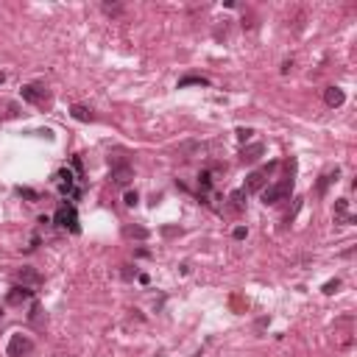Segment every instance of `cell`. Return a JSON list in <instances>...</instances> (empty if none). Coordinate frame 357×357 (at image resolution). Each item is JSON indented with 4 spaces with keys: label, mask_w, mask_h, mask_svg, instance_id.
Here are the masks:
<instances>
[{
    "label": "cell",
    "mask_w": 357,
    "mask_h": 357,
    "mask_svg": "<svg viewBox=\"0 0 357 357\" xmlns=\"http://www.w3.org/2000/svg\"><path fill=\"white\" fill-rule=\"evenodd\" d=\"M190 84H201V87H207V84H210V78H207V76H184L182 81H179V89L190 87Z\"/></svg>",
    "instance_id": "5bb4252c"
},
{
    "label": "cell",
    "mask_w": 357,
    "mask_h": 357,
    "mask_svg": "<svg viewBox=\"0 0 357 357\" xmlns=\"http://www.w3.org/2000/svg\"><path fill=\"white\" fill-rule=\"evenodd\" d=\"M20 92H22V101H28V104H42L45 101V89H39L37 84H25Z\"/></svg>",
    "instance_id": "8992f818"
},
{
    "label": "cell",
    "mask_w": 357,
    "mask_h": 357,
    "mask_svg": "<svg viewBox=\"0 0 357 357\" xmlns=\"http://www.w3.org/2000/svg\"><path fill=\"white\" fill-rule=\"evenodd\" d=\"M20 195H25V198H31V201H37V193H34V190H22V187H20Z\"/></svg>",
    "instance_id": "7402d4cb"
},
{
    "label": "cell",
    "mask_w": 357,
    "mask_h": 357,
    "mask_svg": "<svg viewBox=\"0 0 357 357\" xmlns=\"http://www.w3.org/2000/svg\"><path fill=\"white\" fill-rule=\"evenodd\" d=\"M293 193V179L290 176H285V179H279L276 184H271V187H262V204L265 207H273V204H279L285 201L288 195Z\"/></svg>",
    "instance_id": "6da1fadb"
},
{
    "label": "cell",
    "mask_w": 357,
    "mask_h": 357,
    "mask_svg": "<svg viewBox=\"0 0 357 357\" xmlns=\"http://www.w3.org/2000/svg\"><path fill=\"white\" fill-rule=\"evenodd\" d=\"M324 101H327V106H340L346 101V95H343L340 87H327L324 89Z\"/></svg>",
    "instance_id": "9c48e42d"
},
{
    "label": "cell",
    "mask_w": 357,
    "mask_h": 357,
    "mask_svg": "<svg viewBox=\"0 0 357 357\" xmlns=\"http://www.w3.org/2000/svg\"><path fill=\"white\" fill-rule=\"evenodd\" d=\"M262 151H265V145L262 143H254V145H246L240 151V162H257L262 156Z\"/></svg>",
    "instance_id": "52a82bcc"
},
{
    "label": "cell",
    "mask_w": 357,
    "mask_h": 357,
    "mask_svg": "<svg viewBox=\"0 0 357 357\" xmlns=\"http://www.w3.org/2000/svg\"><path fill=\"white\" fill-rule=\"evenodd\" d=\"M59 190L62 193H73V173L70 170H59Z\"/></svg>",
    "instance_id": "7c38bea8"
},
{
    "label": "cell",
    "mask_w": 357,
    "mask_h": 357,
    "mask_svg": "<svg viewBox=\"0 0 357 357\" xmlns=\"http://www.w3.org/2000/svg\"><path fill=\"white\" fill-rule=\"evenodd\" d=\"M3 84H6V73H0V87H3Z\"/></svg>",
    "instance_id": "cb8c5ba5"
},
{
    "label": "cell",
    "mask_w": 357,
    "mask_h": 357,
    "mask_svg": "<svg viewBox=\"0 0 357 357\" xmlns=\"http://www.w3.org/2000/svg\"><path fill=\"white\" fill-rule=\"evenodd\" d=\"M131 179H134L131 165L123 162V159H115V162H112V182H115V184H128Z\"/></svg>",
    "instance_id": "277c9868"
},
{
    "label": "cell",
    "mask_w": 357,
    "mask_h": 357,
    "mask_svg": "<svg viewBox=\"0 0 357 357\" xmlns=\"http://www.w3.org/2000/svg\"><path fill=\"white\" fill-rule=\"evenodd\" d=\"M70 115L76 117V120H81V123H92V120H95V115H92L87 106H73L70 109Z\"/></svg>",
    "instance_id": "4fadbf2b"
},
{
    "label": "cell",
    "mask_w": 357,
    "mask_h": 357,
    "mask_svg": "<svg viewBox=\"0 0 357 357\" xmlns=\"http://www.w3.org/2000/svg\"><path fill=\"white\" fill-rule=\"evenodd\" d=\"M265 170H254V173L246 176V187H243V193H262V187H265Z\"/></svg>",
    "instance_id": "5b68a950"
},
{
    "label": "cell",
    "mask_w": 357,
    "mask_h": 357,
    "mask_svg": "<svg viewBox=\"0 0 357 357\" xmlns=\"http://www.w3.org/2000/svg\"><path fill=\"white\" fill-rule=\"evenodd\" d=\"M53 221L59 223V226H64V229H70V232H78V215H76V207L73 204H62L56 210V215H53Z\"/></svg>",
    "instance_id": "3957f363"
},
{
    "label": "cell",
    "mask_w": 357,
    "mask_h": 357,
    "mask_svg": "<svg viewBox=\"0 0 357 357\" xmlns=\"http://www.w3.org/2000/svg\"><path fill=\"white\" fill-rule=\"evenodd\" d=\"M251 134H254L251 128H237V137H240L243 143H246V140H251Z\"/></svg>",
    "instance_id": "44dd1931"
},
{
    "label": "cell",
    "mask_w": 357,
    "mask_h": 357,
    "mask_svg": "<svg viewBox=\"0 0 357 357\" xmlns=\"http://www.w3.org/2000/svg\"><path fill=\"white\" fill-rule=\"evenodd\" d=\"M31 349H34V343H31V338H25V335H20V332H14L9 338V346H6V355L9 357H25L31 355Z\"/></svg>",
    "instance_id": "7a4b0ae2"
},
{
    "label": "cell",
    "mask_w": 357,
    "mask_h": 357,
    "mask_svg": "<svg viewBox=\"0 0 357 357\" xmlns=\"http://www.w3.org/2000/svg\"><path fill=\"white\" fill-rule=\"evenodd\" d=\"M290 67H293V62H290V59H288V62H282V73H285V76H288V73H290Z\"/></svg>",
    "instance_id": "603a6c76"
},
{
    "label": "cell",
    "mask_w": 357,
    "mask_h": 357,
    "mask_svg": "<svg viewBox=\"0 0 357 357\" xmlns=\"http://www.w3.org/2000/svg\"><path fill=\"white\" fill-rule=\"evenodd\" d=\"M123 201H126V207H137V201H140V195H137L134 190H128V193L123 195Z\"/></svg>",
    "instance_id": "e0dca14e"
},
{
    "label": "cell",
    "mask_w": 357,
    "mask_h": 357,
    "mask_svg": "<svg viewBox=\"0 0 357 357\" xmlns=\"http://www.w3.org/2000/svg\"><path fill=\"white\" fill-rule=\"evenodd\" d=\"M126 237H137V240H145V237H148V229H143V226H126Z\"/></svg>",
    "instance_id": "9a60e30c"
},
{
    "label": "cell",
    "mask_w": 357,
    "mask_h": 357,
    "mask_svg": "<svg viewBox=\"0 0 357 357\" xmlns=\"http://www.w3.org/2000/svg\"><path fill=\"white\" fill-rule=\"evenodd\" d=\"M243 190H234L232 195H229V201H232V210H243Z\"/></svg>",
    "instance_id": "2e32d148"
},
{
    "label": "cell",
    "mask_w": 357,
    "mask_h": 357,
    "mask_svg": "<svg viewBox=\"0 0 357 357\" xmlns=\"http://www.w3.org/2000/svg\"><path fill=\"white\" fill-rule=\"evenodd\" d=\"M198 182H201V193H207V190L212 187V176H210V173H201V179H198Z\"/></svg>",
    "instance_id": "ac0fdd59"
},
{
    "label": "cell",
    "mask_w": 357,
    "mask_h": 357,
    "mask_svg": "<svg viewBox=\"0 0 357 357\" xmlns=\"http://www.w3.org/2000/svg\"><path fill=\"white\" fill-rule=\"evenodd\" d=\"M338 288H340V279H332V282H327V285H324V293H327V296H332Z\"/></svg>",
    "instance_id": "d6986e66"
},
{
    "label": "cell",
    "mask_w": 357,
    "mask_h": 357,
    "mask_svg": "<svg viewBox=\"0 0 357 357\" xmlns=\"http://www.w3.org/2000/svg\"><path fill=\"white\" fill-rule=\"evenodd\" d=\"M246 234H249V229H246V226H237V229L232 232V237H234V240H243Z\"/></svg>",
    "instance_id": "ffe728a7"
},
{
    "label": "cell",
    "mask_w": 357,
    "mask_h": 357,
    "mask_svg": "<svg viewBox=\"0 0 357 357\" xmlns=\"http://www.w3.org/2000/svg\"><path fill=\"white\" fill-rule=\"evenodd\" d=\"M20 282L22 285H39L42 282V276H39V271H34V268H20Z\"/></svg>",
    "instance_id": "8fae6325"
},
{
    "label": "cell",
    "mask_w": 357,
    "mask_h": 357,
    "mask_svg": "<svg viewBox=\"0 0 357 357\" xmlns=\"http://www.w3.org/2000/svg\"><path fill=\"white\" fill-rule=\"evenodd\" d=\"M31 296H34V290H28L25 285H22V288L17 285V288L9 290V299H6V301H9V304H22V301H28Z\"/></svg>",
    "instance_id": "ba28073f"
},
{
    "label": "cell",
    "mask_w": 357,
    "mask_h": 357,
    "mask_svg": "<svg viewBox=\"0 0 357 357\" xmlns=\"http://www.w3.org/2000/svg\"><path fill=\"white\" fill-rule=\"evenodd\" d=\"M338 168H335V170H329V173H324V176H321V179H318V184H315V193H318V195H324V193H327V187H329V184H332V182H338Z\"/></svg>",
    "instance_id": "30bf717a"
}]
</instances>
